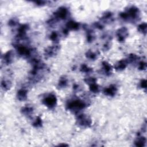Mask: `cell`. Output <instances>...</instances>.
<instances>
[{"label": "cell", "instance_id": "cell-21", "mask_svg": "<svg viewBox=\"0 0 147 147\" xmlns=\"http://www.w3.org/2000/svg\"><path fill=\"white\" fill-rule=\"evenodd\" d=\"M12 86V83L10 80L4 79L1 81V87L4 91L9 90Z\"/></svg>", "mask_w": 147, "mask_h": 147}, {"label": "cell", "instance_id": "cell-32", "mask_svg": "<svg viewBox=\"0 0 147 147\" xmlns=\"http://www.w3.org/2000/svg\"><path fill=\"white\" fill-rule=\"evenodd\" d=\"M140 86L142 89H146L147 87V81L146 79H142L140 82Z\"/></svg>", "mask_w": 147, "mask_h": 147}, {"label": "cell", "instance_id": "cell-15", "mask_svg": "<svg viewBox=\"0 0 147 147\" xmlns=\"http://www.w3.org/2000/svg\"><path fill=\"white\" fill-rule=\"evenodd\" d=\"M102 69L104 73L107 76H110L112 73V67L106 61H103L102 63Z\"/></svg>", "mask_w": 147, "mask_h": 147}, {"label": "cell", "instance_id": "cell-28", "mask_svg": "<svg viewBox=\"0 0 147 147\" xmlns=\"http://www.w3.org/2000/svg\"><path fill=\"white\" fill-rule=\"evenodd\" d=\"M90 91L93 93H98L100 92V86L97 83L92 84L89 86Z\"/></svg>", "mask_w": 147, "mask_h": 147}, {"label": "cell", "instance_id": "cell-24", "mask_svg": "<svg viewBox=\"0 0 147 147\" xmlns=\"http://www.w3.org/2000/svg\"><path fill=\"white\" fill-rule=\"evenodd\" d=\"M86 56L91 61H94L97 58V53L92 51V50H89L86 52Z\"/></svg>", "mask_w": 147, "mask_h": 147}, {"label": "cell", "instance_id": "cell-19", "mask_svg": "<svg viewBox=\"0 0 147 147\" xmlns=\"http://www.w3.org/2000/svg\"><path fill=\"white\" fill-rule=\"evenodd\" d=\"M113 18V14L110 12H105L101 18V20L103 22H107L111 21Z\"/></svg>", "mask_w": 147, "mask_h": 147}, {"label": "cell", "instance_id": "cell-22", "mask_svg": "<svg viewBox=\"0 0 147 147\" xmlns=\"http://www.w3.org/2000/svg\"><path fill=\"white\" fill-rule=\"evenodd\" d=\"M138 59H139V57L137 55L134 53H131L128 56V58L126 60L128 63H134L136 62H137Z\"/></svg>", "mask_w": 147, "mask_h": 147}, {"label": "cell", "instance_id": "cell-10", "mask_svg": "<svg viewBox=\"0 0 147 147\" xmlns=\"http://www.w3.org/2000/svg\"><path fill=\"white\" fill-rule=\"evenodd\" d=\"M117 91H118V89L117 86L114 84H111L109 87L105 88L103 93L106 96L113 97L116 95Z\"/></svg>", "mask_w": 147, "mask_h": 147}, {"label": "cell", "instance_id": "cell-12", "mask_svg": "<svg viewBox=\"0 0 147 147\" xmlns=\"http://www.w3.org/2000/svg\"><path fill=\"white\" fill-rule=\"evenodd\" d=\"M128 64V63L126 59H122L115 63L114 65V69L117 71H122L127 68Z\"/></svg>", "mask_w": 147, "mask_h": 147}, {"label": "cell", "instance_id": "cell-18", "mask_svg": "<svg viewBox=\"0 0 147 147\" xmlns=\"http://www.w3.org/2000/svg\"><path fill=\"white\" fill-rule=\"evenodd\" d=\"M68 79L66 76H63L61 77L59 80L57 87L59 88V89H64V88H66L68 86Z\"/></svg>", "mask_w": 147, "mask_h": 147}, {"label": "cell", "instance_id": "cell-4", "mask_svg": "<svg viewBox=\"0 0 147 147\" xmlns=\"http://www.w3.org/2000/svg\"><path fill=\"white\" fill-rule=\"evenodd\" d=\"M76 123L83 128L90 127L92 124V120L90 117L84 114H78L76 117Z\"/></svg>", "mask_w": 147, "mask_h": 147}, {"label": "cell", "instance_id": "cell-34", "mask_svg": "<svg viewBox=\"0 0 147 147\" xmlns=\"http://www.w3.org/2000/svg\"><path fill=\"white\" fill-rule=\"evenodd\" d=\"M47 2L44 1H34V3H35L38 6H43L46 4Z\"/></svg>", "mask_w": 147, "mask_h": 147}, {"label": "cell", "instance_id": "cell-6", "mask_svg": "<svg viewBox=\"0 0 147 147\" xmlns=\"http://www.w3.org/2000/svg\"><path fill=\"white\" fill-rule=\"evenodd\" d=\"M57 98L56 96L52 93L47 94L43 99V103L49 109L54 108L57 104Z\"/></svg>", "mask_w": 147, "mask_h": 147}, {"label": "cell", "instance_id": "cell-35", "mask_svg": "<svg viewBox=\"0 0 147 147\" xmlns=\"http://www.w3.org/2000/svg\"><path fill=\"white\" fill-rule=\"evenodd\" d=\"M110 43H109V42H107V43H106V44L104 45V46H103V49L106 51H107V50H109V49H110Z\"/></svg>", "mask_w": 147, "mask_h": 147}, {"label": "cell", "instance_id": "cell-3", "mask_svg": "<svg viewBox=\"0 0 147 147\" xmlns=\"http://www.w3.org/2000/svg\"><path fill=\"white\" fill-rule=\"evenodd\" d=\"M15 46L16 48L17 53L20 56L27 59L31 58L32 57L31 55L33 51L31 48L19 43H15Z\"/></svg>", "mask_w": 147, "mask_h": 147}, {"label": "cell", "instance_id": "cell-7", "mask_svg": "<svg viewBox=\"0 0 147 147\" xmlns=\"http://www.w3.org/2000/svg\"><path fill=\"white\" fill-rule=\"evenodd\" d=\"M60 46L58 45H54L47 47L44 52V55L45 57L49 58L56 56L60 50Z\"/></svg>", "mask_w": 147, "mask_h": 147}, {"label": "cell", "instance_id": "cell-8", "mask_svg": "<svg viewBox=\"0 0 147 147\" xmlns=\"http://www.w3.org/2000/svg\"><path fill=\"white\" fill-rule=\"evenodd\" d=\"M29 29V26L27 24H22L17 29V35L16 39L17 41L25 40L26 39V32Z\"/></svg>", "mask_w": 147, "mask_h": 147}, {"label": "cell", "instance_id": "cell-9", "mask_svg": "<svg viewBox=\"0 0 147 147\" xmlns=\"http://www.w3.org/2000/svg\"><path fill=\"white\" fill-rule=\"evenodd\" d=\"M129 36V32L126 27H121L116 32L117 40L120 43H123Z\"/></svg>", "mask_w": 147, "mask_h": 147}, {"label": "cell", "instance_id": "cell-13", "mask_svg": "<svg viewBox=\"0 0 147 147\" xmlns=\"http://www.w3.org/2000/svg\"><path fill=\"white\" fill-rule=\"evenodd\" d=\"M80 28V24L75 21H69L66 24V28L69 31H77Z\"/></svg>", "mask_w": 147, "mask_h": 147}, {"label": "cell", "instance_id": "cell-33", "mask_svg": "<svg viewBox=\"0 0 147 147\" xmlns=\"http://www.w3.org/2000/svg\"><path fill=\"white\" fill-rule=\"evenodd\" d=\"M94 26H95V28H96L97 29H103V25H102V24H101V22H95L94 24Z\"/></svg>", "mask_w": 147, "mask_h": 147}, {"label": "cell", "instance_id": "cell-26", "mask_svg": "<svg viewBox=\"0 0 147 147\" xmlns=\"http://www.w3.org/2000/svg\"><path fill=\"white\" fill-rule=\"evenodd\" d=\"M80 71L82 73H84L86 74H90L92 72H93V69L92 68L89 67V66H87L86 65L83 64V65H82V66L80 68Z\"/></svg>", "mask_w": 147, "mask_h": 147}, {"label": "cell", "instance_id": "cell-25", "mask_svg": "<svg viewBox=\"0 0 147 147\" xmlns=\"http://www.w3.org/2000/svg\"><path fill=\"white\" fill-rule=\"evenodd\" d=\"M32 125L34 127L36 128H39L42 127L43 125V121L42 119L40 118V117H37L36 119L32 123Z\"/></svg>", "mask_w": 147, "mask_h": 147}, {"label": "cell", "instance_id": "cell-14", "mask_svg": "<svg viewBox=\"0 0 147 147\" xmlns=\"http://www.w3.org/2000/svg\"><path fill=\"white\" fill-rule=\"evenodd\" d=\"M28 97V91L25 89H21L17 93V98L20 101H25Z\"/></svg>", "mask_w": 147, "mask_h": 147}, {"label": "cell", "instance_id": "cell-20", "mask_svg": "<svg viewBox=\"0 0 147 147\" xmlns=\"http://www.w3.org/2000/svg\"><path fill=\"white\" fill-rule=\"evenodd\" d=\"M86 39H87V41L88 43H92L95 40L96 36H95L94 33L93 31L91 30V29H87Z\"/></svg>", "mask_w": 147, "mask_h": 147}, {"label": "cell", "instance_id": "cell-11", "mask_svg": "<svg viewBox=\"0 0 147 147\" xmlns=\"http://www.w3.org/2000/svg\"><path fill=\"white\" fill-rule=\"evenodd\" d=\"M15 53L12 50L8 51L7 52L3 57V61L4 64L8 65L11 64L14 60Z\"/></svg>", "mask_w": 147, "mask_h": 147}, {"label": "cell", "instance_id": "cell-1", "mask_svg": "<svg viewBox=\"0 0 147 147\" xmlns=\"http://www.w3.org/2000/svg\"><path fill=\"white\" fill-rule=\"evenodd\" d=\"M120 17L125 21L136 22L140 20V11L135 6H131L125 10V12L120 14Z\"/></svg>", "mask_w": 147, "mask_h": 147}, {"label": "cell", "instance_id": "cell-27", "mask_svg": "<svg viewBox=\"0 0 147 147\" xmlns=\"http://www.w3.org/2000/svg\"><path fill=\"white\" fill-rule=\"evenodd\" d=\"M49 39L53 42L57 43V42H59V34L57 32L53 31L50 34Z\"/></svg>", "mask_w": 147, "mask_h": 147}, {"label": "cell", "instance_id": "cell-29", "mask_svg": "<svg viewBox=\"0 0 147 147\" xmlns=\"http://www.w3.org/2000/svg\"><path fill=\"white\" fill-rule=\"evenodd\" d=\"M84 81L86 83L88 84L90 86L92 84L97 83V79L94 77H87L84 79Z\"/></svg>", "mask_w": 147, "mask_h": 147}, {"label": "cell", "instance_id": "cell-17", "mask_svg": "<svg viewBox=\"0 0 147 147\" xmlns=\"http://www.w3.org/2000/svg\"><path fill=\"white\" fill-rule=\"evenodd\" d=\"M146 139L145 137L138 136L134 141V145L137 147H144L145 146Z\"/></svg>", "mask_w": 147, "mask_h": 147}, {"label": "cell", "instance_id": "cell-37", "mask_svg": "<svg viewBox=\"0 0 147 147\" xmlns=\"http://www.w3.org/2000/svg\"><path fill=\"white\" fill-rule=\"evenodd\" d=\"M67 146V145H66V144H60L59 145V146Z\"/></svg>", "mask_w": 147, "mask_h": 147}, {"label": "cell", "instance_id": "cell-36", "mask_svg": "<svg viewBox=\"0 0 147 147\" xmlns=\"http://www.w3.org/2000/svg\"><path fill=\"white\" fill-rule=\"evenodd\" d=\"M69 31L68 30V29H67L66 28L63 29V34H64L65 36H67V35H69Z\"/></svg>", "mask_w": 147, "mask_h": 147}, {"label": "cell", "instance_id": "cell-2", "mask_svg": "<svg viewBox=\"0 0 147 147\" xmlns=\"http://www.w3.org/2000/svg\"><path fill=\"white\" fill-rule=\"evenodd\" d=\"M87 103L84 101L79 99L70 101L66 105L67 109L74 113H78L85 109Z\"/></svg>", "mask_w": 147, "mask_h": 147}, {"label": "cell", "instance_id": "cell-23", "mask_svg": "<svg viewBox=\"0 0 147 147\" xmlns=\"http://www.w3.org/2000/svg\"><path fill=\"white\" fill-rule=\"evenodd\" d=\"M137 30L142 34L145 35L147 31V24L146 22H142L139 24L137 26Z\"/></svg>", "mask_w": 147, "mask_h": 147}, {"label": "cell", "instance_id": "cell-16", "mask_svg": "<svg viewBox=\"0 0 147 147\" xmlns=\"http://www.w3.org/2000/svg\"><path fill=\"white\" fill-rule=\"evenodd\" d=\"M21 113L27 117L31 116L34 113V108L30 106H25L21 108Z\"/></svg>", "mask_w": 147, "mask_h": 147}, {"label": "cell", "instance_id": "cell-5", "mask_svg": "<svg viewBox=\"0 0 147 147\" xmlns=\"http://www.w3.org/2000/svg\"><path fill=\"white\" fill-rule=\"evenodd\" d=\"M69 11L68 8L65 7H61L59 8L53 13V18L57 22L59 20H66L68 17Z\"/></svg>", "mask_w": 147, "mask_h": 147}, {"label": "cell", "instance_id": "cell-31", "mask_svg": "<svg viewBox=\"0 0 147 147\" xmlns=\"http://www.w3.org/2000/svg\"><path fill=\"white\" fill-rule=\"evenodd\" d=\"M138 70L141 71H144L146 69V62L144 61H141L138 63Z\"/></svg>", "mask_w": 147, "mask_h": 147}, {"label": "cell", "instance_id": "cell-30", "mask_svg": "<svg viewBox=\"0 0 147 147\" xmlns=\"http://www.w3.org/2000/svg\"><path fill=\"white\" fill-rule=\"evenodd\" d=\"M18 20L16 18H11L8 22V25L11 27L16 26V25H18Z\"/></svg>", "mask_w": 147, "mask_h": 147}]
</instances>
